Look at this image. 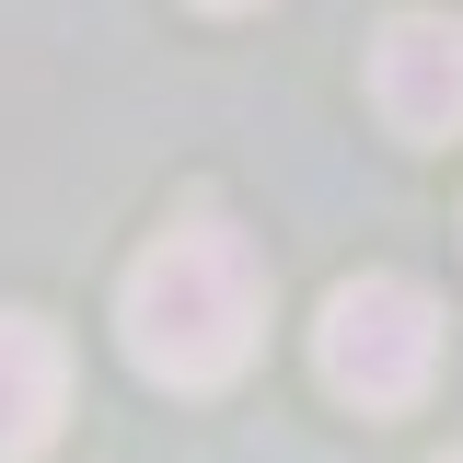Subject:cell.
<instances>
[{"mask_svg":"<svg viewBox=\"0 0 463 463\" xmlns=\"http://www.w3.org/2000/svg\"><path fill=\"white\" fill-rule=\"evenodd\" d=\"M116 336L163 394H221L267 347V255L232 221H174L128 289H116Z\"/></svg>","mask_w":463,"mask_h":463,"instance_id":"1","label":"cell"},{"mask_svg":"<svg viewBox=\"0 0 463 463\" xmlns=\"http://www.w3.org/2000/svg\"><path fill=\"white\" fill-rule=\"evenodd\" d=\"M313 371H325V394H347L359 417L417 405L429 371H440V301L417 279H347L336 301H325V325H313Z\"/></svg>","mask_w":463,"mask_h":463,"instance_id":"2","label":"cell"},{"mask_svg":"<svg viewBox=\"0 0 463 463\" xmlns=\"http://www.w3.org/2000/svg\"><path fill=\"white\" fill-rule=\"evenodd\" d=\"M371 105L394 139H463V24L452 12H394L371 47Z\"/></svg>","mask_w":463,"mask_h":463,"instance_id":"3","label":"cell"},{"mask_svg":"<svg viewBox=\"0 0 463 463\" xmlns=\"http://www.w3.org/2000/svg\"><path fill=\"white\" fill-rule=\"evenodd\" d=\"M70 417V336L47 313H0V463H35Z\"/></svg>","mask_w":463,"mask_h":463,"instance_id":"4","label":"cell"},{"mask_svg":"<svg viewBox=\"0 0 463 463\" xmlns=\"http://www.w3.org/2000/svg\"><path fill=\"white\" fill-rule=\"evenodd\" d=\"M197 12H255V0H197Z\"/></svg>","mask_w":463,"mask_h":463,"instance_id":"5","label":"cell"},{"mask_svg":"<svg viewBox=\"0 0 463 463\" xmlns=\"http://www.w3.org/2000/svg\"><path fill=\"white\" fill-rule=\"evenodd\" d=\"M440 463H463V452H440Z\"/></svg>","mask_w":463,"mask_h":463,"instance_id":"6","label":"cell"}]
</instances>
